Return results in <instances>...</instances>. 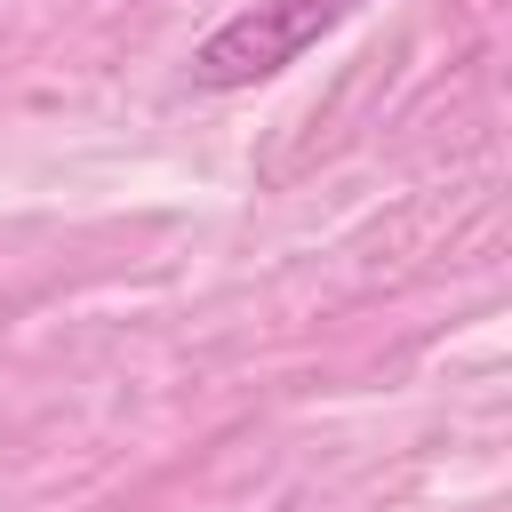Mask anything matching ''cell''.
<instances>
[{
  "label": "cell",
  "mask_w": 512,
  "mask_h": 512,
  "mask_svg": "<svg viewBox=\"0 0 512 512\" xmlns=\"http://www.w3.org/2000/svg\"><path fill=\"white\" fill-rule=\"evenodd\" d=\"M352 8L360 0H256L192 48V80L200 88H256V80L288 72L312 40H328Z\"/></svg>",
  "instance_id": "cell-1"
}]
</instances>
